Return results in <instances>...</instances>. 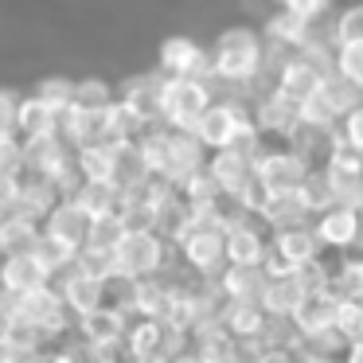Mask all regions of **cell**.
I'll return each instance as SVG.
<instances>
[{
  "instance_id": "7c38bea8",
  "label": "cell",
  "mask_w": 363,
  "mask_h": 363,
  "mask_svg": "<svg viewBox=\"0 0 363 363\" xmlns=\"http://www.w3.org/2000/svg\"><path fill=\"white\" fill-rule=\"evenodd\" d=\"M43 238H51V242H59L63 250L79 254L82 246H86V230H90V219L79 211V207L71 203V199H59L55 207L48 211V219L40 223Z\"/></svg>"
},
{
  "instance_id": "83f0119b",
  "label": "cell",
  "mask_w": 363,
  "mask_h": 363,
  "mask_svg": "<svg viewBox=\"0 0 363 363\" xmlns=\"http://www.w3.org/2000/svg\"><path fill=\"white\" fill-rule=\"evenodd\" d=\"M16 125H20V137L24 141H32V137H51L59 133V113L51 110L48 102H40L35 94L20 98L16 106Z\"/></svg>"
},
{
  "instance_id": "60d3db41",
  "label": "cell",
  "mask_w": 363,
  "mask_h": 363,
  "mask_svg": "<svg viewBox=\"0 0 363 363\" xmlns=\"http://www.w3.org/2000/svg\"><path fill=\"white\" fill-rule=\"evenodd\" d=\"M113 86L110 82H102V79H82V82H74V102L79 106H90V110H102V106H110L113 102Z\"/></svg>"
},
{
  "instance_id": "9a60e30c",
  "label": "cell",
  "mask_w": 363,
  "mask_h": 363,
  "mask_svg": "<svg viewBox=\"0 0 363 363\" xmlns=\"http://www.w3.org/2000/svg\"><path fill=\"white\" fill-rule=\"evenodd\" d=\"M203 164H207V149L196 141V133H191V129H168V157H164L160 180L180 184V180H188L191 172H199Z\"/></svg>"
},
{
  "instance_id": "ac0fdd59",
  "label": "cell",
  "mask_w": 363,
  "mask_h": 363,
  "mask_svg": "<svg viewBox=\"0 0 363 363\" xmlns=\"http://www.w3.org/2000/svg\"><path fill=\"white\" fill-rule=\"evenodd\" d=\"M320 24H308V20L293 16L289 9H277L274 16L266 20V28H262V35H266L269 48L285 51V55H293V51H305V43L313 40V32Z\"/></svg>"
},
{
  "instance_id": "4fadbf2b",
  "label": "cell",
  "mask_w": 363,
  "mask_h": 363,
  "mask_svg": "<svg viewBox=\"0 0 363 363\" xmlns=\"http://www.w3.org/2000/svg\"><path fill=\"white\" fill-rule=\"evenodd\" d=\"M55 289L63 293V301H67V308H71L74 316H86V313H94L98 305H106V277H94V274H82L79 266H67L63 274L55 277Z\"/></svg>"
},
{
  "instance_id": "8992f818",
  "label": "cell",
  "mask_w": 363,
  "mask_h": 363,
  "mask_svg": "<svg viewBox=\"0 0 363 363\" xmlns=\"http://www.w3.org/2000/svg\"><path fill=\"white\" fill-rule=\"evenodd\" d=\"M176 250H180V262L196 277H215L227 266V242H223L219 227H191L188 235L176 242Z\"/></svg>"
},
{
  "instance_id": "f546056e",
  "label": "cell",
  "mask_w": 363,
  "mask_h": 363,
  "mask_svg": "<svg viewBox=\"0 0 363 363\" xmlns=\"http://www.w3.org/2000/svg\"><path fill=\"white\" fill-rule=\"evenodd\" d=\"M71 203L79 207L86 219H102V215H113V211H118V188H113V184L82 180L79 188L71 191Z\"/></svg>"
},
{
  "instance_id": "f1b7e54d",
  "label": "cell",
  "mask_w": 363,
  "mask_h": 363,
  "mask_svg": "<svg viewBox=\"0 0 363 363\" xmlns=\"http://www.w3.org/2000/svg\"><path fill=\"white\" fill-rule=\"evenodd\" d=\"M160 336H164V320H152V316H133L121 340V352L125 359H145V355L160 352Z\"/></svg>"
},
{
  "instance_id": "681fc988",
  "label": "cell",
  "mask_w": 363,
  "mask_h": 363,
  "mask_svg": "<svg viewBox=\"0 0 363 363\" xmlns=\"http://www.w3.org/2000/svg\"><path fill=\"white\" fill-rule=\"evenodd\" d=\"M301 363H340V355H328V352H308V347H301Z\"/></svg>"
},
{
  "instance_id": "b9f144b4",
  "label": "cell",
  "mask_w": 363,
  "mask_h": 363,
  "mask_svg": "<svg viewBox=\"0 0 363 363\" xmlns=\"http://www.w3.org/2000/svg\"><path fill=\"white\" fill-rule=\"evenodd\" d=\"M332 4H336V0H277V9H289L293 16L308 20V24H324Z\"/></svg>"
},
{
  "instance_id": "4dcf8cb0",
  "label": "cell",
  "mask_w": 363,
  "mask_h": 363,
  "mask_svg": "<svg viewBox=\"0 0 363 363\" xmlns=\"http://www.w3.org/2000/svg\"><path fill=\"white\" fill-rule=\"evenodd\" d=\"M40 219H28L20 211H4L0 215V238H4V254L12 250H32L40 242Z\"/></svg>"
},
{
  "instance_id": "30bf717a",
  "label": "cell",
  "mask_w": 363,
  "mask_h": 363,
  "mask_svg": "<svg viewBox=\"0 0 363 363\" xmlns=\"http://www.w3.org/2000/svg\"><path fill=\"white\" fill-rule=\"evenodd\" d=\"M223 242H227V266H262L269 258V230L254 215L230 223L223 230Z\"/></svg>"
},
{
  "instance_id": "5b68a950",
  "label": "cell",
  "mask_w": 363,
  "mask_h": 363,
  "mask_svg": "<svg viewBox=\"0 0 363 363\" xmlns=\"http://www.w3.org/2000/svg\"><path fill=\"white\" fill-rule=\"evenodd\" d=\"M313 230L324 254L363 250V211L352 203H332L320 215H313Z\"/></svg>"
},
{
  "instance_id": "e0dca14e",
  "label": "cell",
  "mask_w": 363,
  "mask_h": 363,
  "mask_svg": "<svg viewBox=\"0 0 363 363\" xmlns=\"http://www.w3.org/2000/svg\"><path fill=\"white\" fill-rule=\"evenodd\" d=\"M207 172L215 176V184H219V191L223 196H235L242 184H250L254 180V157H246L242 149H215L211 157H207Z\"/></svg>"
},
{
  "instance_id": "74e56055",
  "label": "cell",
  "mask_w": 363,
  "mask_h": 363,
  "mask_svg": "<svg viewBox=\"0 0 363 363\" xmlns=\"http://www.w3.org/2000/svg\"><path fill=\"white\" fill-rule=\"evenodd\" d=\"M328 35H332V43L363 40V0H352V4H344V9H340L336 16H332Z\"/></svg>"
},
{
  "instance_id": "ab89813d",
  "label": "cell",
  "mask_w": 363,
  "mask_h": 363,
  "mask_svg": "<svg viewBox=\"0 0 363 363\" xmlns=\"http://www.w3.org/2000/svg\"><path fill=\"white\" fill-rule=\"evenodd\" d=\"M35 98H40V102H48L55 113H63L67 106L74 102V82L63 79V74H55V79H43L40 86H35Z\"/></svg>"
},
{
  "instance_id": "e575fe53",
  "label": "cell",
  "mask_w": 363,
  "mask_h": 363,
  "mask_svg": "<svg viewBox=\"0 0 363 363\" xmlns=\"http://www.w3.org/2000/svg\"><path fill=\"white\" fill-rule=\"evenodd\" d=\"M332 328H336L347 344H352V340H359L363 336V301L336 293V305H332Z\"/></svg>"
},
{
  "instance_id": "7402d4cb",
  "label": "cell",
  "mask_w": 363,
  "mask_h": 363,
  "mask_svg": "<svg viewBox=\"0 0 363 363\" xmlns=\"http://www.w3.org/2000/svg\"><path fill=\"white\" fill-rule=\"evenodd\" d=\"M266 308L258 301H223L219 305V324L230 332L235 340H262L266 332Z\"/></svg>"
},
{
  "instance_id": "603a6c76",
  "label": "cell",
  "mask_w": 363,
  "mask_h": 363,
  "mask_svg": "<svg viewBox=\"0 0 363 363\" xmlns=\"http://www.w3.org/2000/svg\"><path fill=\"white\" fill-rule=\"evenodd\" d=\"M266 269L262 266H223L215 274V285H219L223 301H258L262 289H266Z\"/></svg>"
},
{
  "instance_id": "f907efd6",
  "label": "cell",
  "mask_w": 363,
  "mask_h": 363,
  "mask_svg": "<svg viewBox=\"0 0 363 363\" xmlns=\"http://www.w3.org/2000/svg\"><path fill=\"white\" fill-rule=\"evenodd\" d=\"M274 4H277V0H274Z\"/></svg>"
},
{
  "instance_id": "ba28073f",
  "label": "cell",
  "mask_w": 363,
  "mask_h": 363,
  "mask_svg": "<svg viewBox=\"0 0 363 363\" xmlns=\"http://www.w3.org/2000/svg\"><path fill=\"white\" fill-rule=\"evenodd\" d=\"M328 71H332V67H324V63H316V59L293 51V55H285L281 63L274 67V90H277V94H285V98H293V102L301 106L308 94L320 90V82H324V74H328Z\"/></svg>"
},
{
  "instance_id": "ffe728a7",
  "label": "cell",
  "mask_w": 363,
  "mask_h": 363,
  "mask_svg": "<svg viewBox=\"0 0 363 363\" xmlns=\"http://www.w3.org/2000/svg\"><path fill=\"white\" fill-rule=\"evenodd\" d=\"M102 110H90V106L71 102L63 113H59V137H63L71 149H82V145L102 141Z\"/></svg>"
},
{
  "instance_id": "3957f363",
  "label": "cell",
  "mask_w": 363,
  "mask_h": 363,
  "mask_svg": "<svg viewBox=\"0 0 363 363\" xmlns=\"http://www.w3.org/2000/svg\"><path fill=\"white\" fill-rule=\"evenodd\" d=\"M211 102H215L211 82L184 79V74H160V125L191 129Z\"/></svg>"
},
{
  "instance_id": "d4e9b609",
  "label": "cell",
  "mask_w": 363,
  "mask_h": 363,
  "mask_svg": "<svg viewBox=\"0 0 363 363\" xmlns=\"http://www.w3.org/2000/svg\"><path fill=\"white\" fill-rule=\"evenodd\" d=\"M118 98L125 106H133L149 125L160 121V74H137V79H125L118 86Z\"/></svg>"
},
{
  "instance_id": "44dd1931",
  "label": "cell",
  "mask_w": 363,
  "mask_h": 363,
  "mask_svg": "<svg viewBox=\"0 0 363 363\" xmlns=\"http://www.w3.org/2000/svg\"><path fill=\"white\" fill-rule=\"evenodd\" d=\"M301 301H305V285H301L297 269H289V274L266 277V289H262L258 305L266 308V316H293L301 308Z\"/></svg>"
},
{
  "instance_id": "484cf974",
  "label": "cell",
  "mask_w": 363,
  "mask_h": 363,
  "mask_svg": "<svg viewBox=\"0 0 363 363\" xmlns=\"http://www.w3.org/2000/svg\"><path fill=\"white\" fill-rule=\"evenodd\" d=\"M118 145L110 141H94V145H82L74 149V164H79L82 180H94V184H113V172H118Z\"/></svg>"
},
{
  "instance_id": "8fae6325",
  "label": "cell",
  "mask_w": 363,
  "mask_h": 363,
  "mask_svg": "<svg viewBox=\"0 0 363 363\" xmlns=\"http://www.w3.org/2000/svg\"><path fill=\"white\" fill-rule=\"evenodd\" d=\"M269 254H274L281 266H289V269H301V266H308L313 258H320L324 250H320V242H316L313 219L297 223V227L269 230Z\"/></svg>"
},
{
  "instance_id": "d6a6232c",
  "label": "cell",
  "mask_w": 363,
  "mask_h": 363,
  "mask_svg": "<svg viewBox=\"0 0 363 363\" xmlns=\"http://www.w3.org/2000/svg\"><path fill=\"white\" fill-rule=\"evenodd\" d=\"M332 74L363 90V40H344L332 48Z\"/></svg>"
},
{
  "instance_id": "1f68e13d",
  "label": "cell",
  "mask_w": 363,
  "mask_h": 363,
  "mask_svg": "<svg viewBox=\"0 0 363 363\" xmlns=\"http://www.w3.org/2000/svg\"><path fill=\"white\" fill-rule=\"evenodd\" d=\"M297 191H301V199H305L308 215H320L324 207H332V203H336V191H332V180H328V172H324L320 164H313L305 176H301Z\"/></svg>"
},
{
  "instance_id": "f35d334b",
  "label": "cell",
  "mask_w": 363,
  "mask_h": 363,
  "mask_svg": "<svg viewBox=\"0 0 363 363\" xmlns=\"http://www.w3.org/2000/svg\"><path fill=\"white\" fill-rule=\"evenodd\" d=\"M176 188H180V196L188 199V203H215V199H223V191H219V184H215V176L207 172V164L199 168V172H191L188 180H180Z\"/></svg>"
},
{
  "instance_id": "8d00e7d4",
  "label": "cell",
  "mask_w": 363,
  "mask_h": 363,
  "mask_svg": "<svg viewBox=\"0 0 363 363\" xmlns=\"http://www.w3.org/2000/svg\"><path fill=\"white\" fill-rule=\"evenodd\" d=\"M129 230V223L121 219V211L113 215H102V219H90V230H86V246H98V250H110L121 242V235Z\"/></svg>"
},
{
  "instance_id": "d6986e66",
  "label": "cell",
  "mask_w": 363,
  "mask_h": 363,
  "mask_svg": "<svg viewBox=\"0 0 363 363\" xmlns=\"http://www.w3.org/2000/svg\"><path fill=\"white\" fill-rule=\"evenodd\" d=\"M254 219L262 223L266 230H281V227H297V223H308L313 215H308L305 199H301V191H266V199H262L258 215Z\"/></svg>"
},
{
  "instance_id": "f6af8a7d",
  "label": "cell",
  "mask_w": 363,
  "mask_h": 363,
  "mask_svg": "<svg viewBox=\"0 0 363 363\" xmlns=\"http://www.w3.org/2000/svg\"><path fill=\"white\" fill-rule=\"evenodd\" d=\"M24 172V145L16 137L0 141V176H20Z\"/></svg>"
},
{
  "instance_id": "7bdbcfd3",
  "label": "cell",
  "mask_w": 363,
  "mask_h": 363,
  "mask_svg": "<svg viewBox=\"0 0 363 363\" xmlns=\"http://www.w3.org/2000/svg\"><path fill=\"white\" fill-rule=\"evenodd\" d=\"M340 141L347 145V149H355L363 157V102L352 106V110L340 118Z\"/></svg>"
},
{
  "instance_id": "277c9868",
  "label": "cell",
  "mask_w": 363,
  "mask_h": 363,
  "mask_svg": "<svg viewBox=\"0 0 363 363\" xmlns=\"http://www.w3.org/2000/svg\"><path fill=\"white\" fill-rule=\"evenodd\" d=\"M308 168L313 160L297 152L289 141H266L254 157V180L262 184V191H293Z\"/></svg>"
},
{
  "instance_id": "7dc6e473",
  "label": "cell",
  "mask_w": 363,
  "mask_h": 363,
  "mask_svg": "<svg viewBox=\"0 0 363 363\" xmlns=\"http://www.w3.org/2000/svg\"><path fill=\"white\" fill-rule=\"evenodd\" d=\"M16 196H20V176H0V215L12 211Z\"/></svg>"
},
{
  "instance_id": "2e32d148",
  "label": "cell",
  "mask_w": 363,
  "mask_h": 363,
  "mask_svg": "<svg viewBox=\"0 0 363 363\" xmlns=\"http://www.w3.org/2000/svg\"><path fill=\"white\" fill-rule=\"evenodd\" d=\"M40 285H51V274L40 266L32 250H12L0 258V289L9 297H20V293H32Z\"/></svg>"
},
{
  "instance_id": "4316f807",
  "label": "cell",
  "mask_w": 363,
  "mask_h": 363,
  "mask_svg": "<svg viewBox=\"0 0 363 363\" xmlns=\"http://www.w3.org/2000/svg\"><path fill=\"white\" fill-rule=\"evenodd\" d=\"M332 305H336V293H332V289H324V293H305L301 308L289 316L293 328H297V340H308V336H316V332L332 328Z\"/></svg>"
},
{
  "instance_id": "52a82bcc",
  "label": "cell",
  "mask_w": 363,
  "mask_h": 363,
  "mask_svg": "<svg viewBox=\"0 0 363 363\" xmlns=\"http://www.w3.org/2000/svg\"><path fill=\"white\" fill-rule=\"evenodd\" d=\"M250 118H254V125H258V133L266 137V141H289V137L297 133V125H301L297 102L285 98V94H277L274 86L262 90V94L250 102Z\"/></svg>"
},
{
  "instance_id": "c3c4849f",
  "label": "cell",
  "mask_w": 363,
  "mask_h": 363,
  "mask_svg": "<svg viewBox=\"0 0 363 363\" xmlns=\"http://www.w3.org/2000/svg\"><path fill=\"white\" fill-rule=\"evenodd\" d=\"M340 363H363V336L352 340V344L344 347V355H340Z\"/></svg>"
},
{
  "instance_id": "ee69618b",
  "label": "cell",
  "mask_w": 363,
  "mask_h": 363,
  "mask_svg": "<svg viewBox=\"0 0 363 363\" xmlns=\"http://www.w3.org/2000/svg\"><path fill=\"white\" fill-rule=\"evenodd\" d=\"M16 106H20V98L12 94V90H0V141H9V137H20Z\"/></svg>"
},
{
  "instance_id": "bcb514c9",
  "label": "cell",
  "mask_w": 363,
  "mask_h": 363,
  "mask_svg": "<svg viewBox=\"0 0 363 363\" xmlns=\"http://www.w3.org/2000/svg\"><path fill=\"white\" fill-rule=\"evenodd\" d=\"M250 363H301V347H293V344H262Z\"/></svg>"
},
{
  "instance_id": "6da1fadb",
  "label": "cell",
  "mask_w": 363,
  "mask_h": 363,
  "mask_svg": "<svg viewBox=\"0 0 363 363\" xmlns=\"http://www.w3.org/2000/svg\"><path fill=\"white\" fill-rule=\"evenodd\" d=\"M211 74L227 86H254L266 74V35L250 24L223 28L211 43Z\"/></svg>"
},
{
  "instance_id": "d590c367",
  "label": "cell",
  "mask_w": 363,
  "mask_h": 363,
  "mask_svg": "<svg viewBox=\"0 0 363 363\" xmlns=\"http://www.w3.org/2000/svg\"><path fill=\"white\" fill-rule=\"evenodd\" d=\"M297 113H301V125H308V129H340V110L320 94V90L308 94L305 102L297 106Z\"/></svg>"
},
{
  "instance_id": "836d02e7",
  "label": "cell",
  "mask_w": 363,
  "mask_h": 363,
  "mask_svg": "<svg viewBox=\"0 0 363 363\" xmlns=\"http://www.w3.org/2000/svg\"><path fill=\"white\" fill-rule=\"evenodd\" d=\"M332 258H336V281H332V289L344 293V297H359L363 301V250L332 254Z\"/></svg>"
},
{
  "instance_id": "9c48e42d",
  "label": "cell",
  "mask_w": 363,
  "mask_h": 363,
  "mask_svg": "<svg viewBox=\"0 0 363 363\" xmlns=\"http://www.w3.org/2000/svg\"><path fill=\"white\" fill-rule=\"evenodd\" d=\"M160 74H184V79L215 82L211 51L199 48L191 35H168V40L160 43Z\"/></svg>"
},
{
  "instance_id": "5bb4252c",
  "label": "cell",
  "mask_w": 363,
  "mask_h": 363,
  "mask_svg": "<svg viewBox=\"0 0 363 363\" xmlns=\"http://www.w3.org/2000/svg\"><path fill=\"white\" fill-rule=\"evenodd\" d=\"M125 328H129V313L125 308H113V305H98L94 313L74 320V332H79L90 347H121Z\"/></svg>"
},
{
  "instance_id": "7a4b0ae2",
  "label": "cell",
  "mask_w": 363,
  "mask_h": 363,
  "mask_svg": "<svg viewBox=\"0 0 363 363\" xmlns=\"http://www.w3.org/2000/svg\"><path fill=\"white\" fill-rule=\"evenodd\" d=\"M168 238L152 227H129L121 235V242L113 246L110 254V277H125V281H137V277H152L164 274L168 266Z\"/></svg>"
},
{
  "instance_id": "cb8c5ba5",
  "label": "cell",
  "mask_w": 363,
  "mask_h": 363,
  "mask_svg": "<svg viewBox=\"0 0 363 363\" xmlns=\"http://www.w3.org/2000/svg\"><path fill=\"white\" fill-rule=\"evenodd\" d=\"M59 188L51 180H43V176H32V172H20V196L16 203H12V211L28 215V219H48V211L59 203Z\"/></svg>"
}]
</instances>
